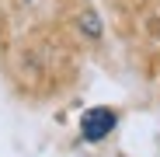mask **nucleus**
<instances>
[{"label": "nucleus", "instance_id": "1", "mask_svg": "<svg viewBox=\"0 0 160 157\" xmlns=\"http://www.w3.org/2000/svg\"><path fill=\"white\" fill-rule=\"evenodd\" d=\"M112 129H115V112L112 108H87L84 119H80V133H84V140H91V143L104 140Z\"/></svg>", "mask_w": 160, "mask_h": 157}, {"label": "nucleus", "instance_id": "2", "mask_svg": "<svg viewBox=\"0 0 160 157\" xmlns=\"http://www.w3.org/2000/svg\"><path fill=\"white\" fill-rule=\"evenodd\" d=\"M80 28H84V35H91V39H101V18L94 11H84L80 14Z\"/></svg>", "mask_w": 160, "mask_h": 157}]
</instances>
